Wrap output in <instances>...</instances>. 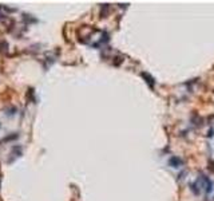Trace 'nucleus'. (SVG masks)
I'll return each instance as SVG.
<instances>
[{
    "instance_id": "nucleus-1",
    "label": "nucleus",
    "mask_w": 214,
    "mask_h": 201,
    "mask_svg": "<svg viewBox=\"0 0 214 201\" xmlns=\"http://www.w3.org/2000/svg\"><path fill=\"white\" fill-rule=\"evenodd\" d=\"M169 164L173 166V168H179V166L182 165V160L178 158V157H173V158H170Z\"/></svg>"
}]
</instances>
